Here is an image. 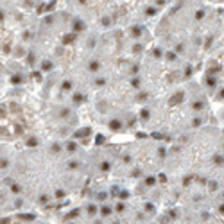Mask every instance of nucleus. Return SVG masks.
<instances>
[{"label": "nucleus", "instance_id": "1", "mask_svg": "<svg viewBox=\"0 0 224 224\" xmlns=\"http://www.w3.org/2000/svg\"><path fill=\"white\" fill-rule=\"evenodd\" d=\"M203 16H205V9H199L197 13H195V18H197V20H201Z\"/></svg>", "mask_w": 224, "mask_h": 224}, {"label": "nucleus", "instance_id": "2", "mask_svg": "<svg viewBox=\"0 0 224 224\" xmlns=\"http://www.w3.org/2000/svg\"><path fill=\"white\" fill-rule=\"evenodd\" d=\"M145 15H149V16H151V15H156V7H151L149 11H145Z\"/></svg>", "mask_w": 224, "mask_h": 224}, {"label": "nucleus", "instance_id": "3", "mask_svg": "<svg viewBox=\"0 0 224 224\" xmlns=\"http://www.w3.org/2000/svg\"><path fill=\"white\" fill-rule=\"evenodd\" d=\"M79 2H81V4H86V2H88V0H79Z\"/></svg>", "mask_w": 224, "mask_h": 224}]
</instances>
